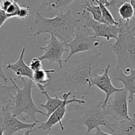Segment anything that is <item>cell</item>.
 Segmentation results:
<instances>
[{
	"mask_svg": "<svg viewBox=\"0 0 135 135\" xmlns=\"http://www.w3.org/2000/svg\"><path fill=\"white\" fill-rule=\"evenodd\" d=\"M92 59L88 57L65 63L51 74V80L44 85L46 90L53 94L67 91L83 98L90 94L93 90L90 84Z\"/></svg>",
	"mask_w": 135,
	"mask_h": 135,
	"instance_id": "obj_1",
	"label": "cell"
},
{
	"mask_svg": "<svg viewBox=\"0 0 135 135\" xmlns=\"http://www.w3.org/2000/svg\"><path fill=\"white\" fill-rule=\"evenodd\" d=\"M80 22V19L73 15L71 9L52 18H44L36 13L34 23L37 25L38 30L34 36L44 33L52 34L59 40L67 44L73 39Z\"/></svg>",
	"mask_w": 135,
	"mask_h": 135,
	"instance_id": "obj_2",
	"label": "cell"
},
{
	"mask_svg": "<svg viewBox=\"0 0 135 135\" xmlns=\"http://www.w3.org/2000/svg\"><path fill=\"white\" fill-rule=\"evenodd\" d=\"M119 34L115 42L110 44L112 51L117 55L118 65L125 73L135 69V31L129 22L119 20Z\"/></svg>",
	"mask_w": 135,
	"mask_h": 135,
	"instance_id": "obj_3",
	"label": "cell"
},
{
	"mask_svg": "<svg viewBox=\"0 0 135 135\" xmlns=\"http://www.w3.org/2000/svg\"><path fill=\"white\" fill-rule=\"evenodd\" d=\"M21 79L23 83V88L18 87L17 83L12 78H9V80L11 81L12 84L16 89V94L15 95V104L13 106H9V109L14 117L20 116L22 119L30 118L34 123H38L36 118V113H41L46 115V113L37 108L33 101L32 96V88L36 86L35 83L30 79L27 80L22 77Z\"/></svg>",
	"mask_w": 135,
	"mask_h": 135,
	"instance_id": "obj_4",
	"label": "cell"
},
{
	"mask_svg": "<svg viewBox=\"0 0 135 135\" xmlns=\"http://www.w3.org/2000/svg\"><path fill=\"white\" fill-rule=\"evenodd\" d=\"M75 38L66 44V46L70 48V54L64 60L63 63L69 61L70 58L75 54L86 51H92L95 52L96 48L104 45V42L101 38H96L89 29L81 30L80 27L75 32Z\"/></svg>",
	"mask_w": 135,
	"mask_h": 135,
	"instance_id": "obj_5",
	"label": "cell"
},
{
	"mask_svg": "<svg viewBox=\"0 0 135 135\" xmlns=\"http://www.w3.org/2000/svg\"><path fill=\"white\" fill-rule=\"evenodd\" d=\"M102 102L103 101H101L98 104L90 105L84 109L80 117V121L82 124L87 128L85 135H88L91 131L100 127V126H104L110 130L112 123L107 119L105 111L102 107Z\"/></svg>",
	"mask_w": 135,
	"mask_h": 135,
	"instance_id": "obj_6",
	"label": "cell"
},
{
	"mask_svg": "<svg viewBox=\"0 0 135 135\" xmlns=\"http://www.w3.org/2000/svg\"><path fill=\"white\" fill-rule=\"evenodd\" d=\"M107 116L121 121L130 119L128 108V92L123 89L115 92L111 101H108L105 109Z\"/></svg>",
	"mask_w": 135,
	"mask_h": 135,
	"instance_id": "obj_7",
	"label": "cell"
},
{
	"mask_svg": "<svg viewBox=\"0 0 135 135\" xmlns=\"http://www.w3.org/2000/svg\"><path fill=\"white\" fill-rule=\"evenodd\" d=\"M65 46V42L59 40L54 34H51V37L47 40L46 46L40 47L41 50L44 51V54L38 57V58L41 61L47 60L50 64L57 63L59 68H61L64 61L63 59V54L68 51Z\"/></svg>",
	"mask_w": 135,
	"mask_h": 135,
	"instance_id": "obj_8",
	"label": "cell"
},
{
	"mask_svg": "<svg viewBox=\"0 0 135 135\" xmlns=\"http://www.w3.org/2000/svg\"><path fill=\"white\" fill-rule=\"evenodd\" d=\"M71 92H65V93L63 94V99L64 100V102L62 104V105L59 108H58L52 114L49 116V118L47 119V121L42 123L40 125L39 127H38L39 129L44 131H51V128L54 125H56L57 123H59L60 125L61 130H65V127L62 123V120L64 118L66 112H68V111H74L73 109H67V105L74 102H77L79 104H84L86 103V102L84 100L76 99L75 96H74L72 99L69 100V97L71 96Z\"/></svg>",
	"mask_w": 135,
	"mask_h": 135,
	"instance_id": "obj_9",
	"label": "cell"
},
{
	"mask_svg": "<svg viewBox=\"0 0 135 135\" xmlns=\"http://www.w3.org/2000/svg\"><path fill=\"white\" fill-rule=\"evenodd\" d=\"M82 15L85 19L83 28L93 30V35L96 38H104L109 41L110 39H117L119 34V27L116 25H109L95 21L91 15L83 10Z\"/></svg>",
	"mask_w": 135,
	"mask_h": 135,
	"instance_id": "obj_10",
	"label": "cell"
},
{
	"mask_svg": "<svg viewBox=\"0 0 135 135\" xmlns=\"http://www.w3.org/2000/svg\"><path fill=\"white\" fill-rule=\"evenodd\" d=\"M110 67L111 65L108 63L106 68L103 70L104 71L103 74L102 75L95 74L94 76H92L90 79V84L92 86H96L105 94V98L104 99V100H103L102 104V107L104 109V111H105V107L108 104V102L109 101L110 96L114 94L115 92L121 91L123 89V88H116L112 84V80L109 75Z\"/></svg>",
	"mask_w": 135,
	"mask_h": 135,
	"instance_id": "obj_11",
	"label": "cell"
},
{
	"mask_svg": "<svg viewBox=\"0 0 135 135\" xmlns=\"http://www.w3.org/2000/svg\"><path fill=\"white\" fill-rule=\"evenodd\" d=\"M1 113L5 127L3 135H14L18 131L23 129H33L36 125V123H27L22 122L14 117L9 109V105L1 106Z\"/></svg>",
	"mask_w": 135,
	"mask_h": 135,
	"instance_id": "obj_12",
	"label": "cell"
},
{
	"mask_svg": "<svg viewBox=\"0 0 135 135\" xmlns=\"http://www.w3.org/2000/svg\"><path fill=\"white\" fill-rule=\"evenodd\" d=\"M110 71V70H109ZM130 74L127 75L120 67H115L110 71L109 76L112 82H121L124 84V90L128 92V100L134 103L135 95V69H130Z\"/></svg>",
	"mask_w": 135,
	"mask_h": 135,
	"instance_id": "obj_13",
	"label": "cell"
},
{
	"mask_svg": "<svg viewBox=\"0 0 135 135\" xmlns=\"http://www.w3.org/2000/svg\"><path fill=\"white\" fill-rule=\"evenodd\" d=\"M75 1L67 0H47L42 1L36 13L46 18H52L64 13L67 6Z\"/></svg>",
	"mask_w": 135,
	"mask_h": 135,
	"instance_id": "obj_14",
	"label": "cell"
},
{
	"mask_svg": "<svg viewBox=\"0 0 135 135\" xmlns=\"http://www.w3.org/2000/svg\"><path fill=\"white\" fill-rule=\"evenodd\" d=\"M25 51L26 48L23 47L21 50V54L17 61L14 63H8L5 68L7 69H11L14 71L15 75L19 79L22 77H27L28 79L33 81V71L30 69L29 66L27 65L24 61Z\"/></svg>",
	"mask_w": 135,
	"mask_h": 135,
	"instance_id": "obj_15",
	"label": "cell"
},
{
	"mask_svg": "<svg viewBox=\"0 0 135 135\" xmlns=\"http://www.w3.org/2000/svg\"><path fill=\"white\" fill-rule=\"evenodd\" d=\"M110 131L114 135H135V113L130 119L119 123H111Z\"/></svg>",
	"mask_w": 135,
	"mask_h": 135,
	"instance_id": "obj_16",
	"label": "cell"
},
{
	"mask_svg": "<svg viewBox=\"0 0 135 135\" xmlns=\"http://www.w3.org/2000/svg\"><path fill=\"white\" fill-rule=\"evenodd\" d=\"M16 90L14 86L5 85L0 83V105L13 106L15 104V95L13 92Z\"/></svg>",
	"mask_w": 135,
	"mask_h": 135,
	"instance_id": "obj_17",
	"label": "cell"
},
{
	"mask_svg": "<svg viewBox=\"0 0 135 135\" xmlns=\"http://www.w3.org/2000/svg\"><path fill=\"white\" fill-rule=\"evenodd\" d=\"M41 94H44L46 96L47 101L45 104H40V105L46 109V112H47V113H46V115L49 117L50 115L52 114L58 108H59L62 105V104L64 102V100L60 99L57 96H55L54 98L51 97L46 90L41 92Z\"/></svg>",
	"mask_w": 135,
	"mask_h": 135,
	"instance_id": "obj_18",
	"label": "cell"
},
{
	"mask_svg": "<svg viewBox=\"0 0 135 135\" xmlns=\"http://www.w3.org/2000/svg\"><path fill=\"white\" fill-rule=\"evenodd\" d=\"M55 69H42L33 72V82L36 86L38 84L46 85L51 80V74L55 73Z\"/></svg>",
	"mask_w": 135,
	"mask_h": 135,
	"instance_id": "obj_19",
	"label": "cell"
},
{
	"mask_svg": "<svg viewBox=\"0 0 135 135\" xmlns=\"http://www.w3.org/2000/svg\"><path fill=\"white\" fill-rule=\"evenodd\" d=\"M118 14L121 21L129 22L134 18V10L129 1H124L119 8H117Z\"/></svg>",
	"mask_w": 135,
	"mask_h": 135,
	"instance_id": "obj_20",
	"label": "cell"
},
{
	"mask_svg": "<svg viewBox=\"0 0 135 135\" xmlns=\"http://www.w3.org/2000/svg\"><path fill=\"white\" fill-rule=\"evenodd\" d=\"M81 7L83 10L92 14V18L98 22H101L102 12L98 5H94L93 1H83Z\"/></svg>",
	"mask_w": 135,
	"mask_h": 135,
	"instance_id": "obj_21",
	"label": "cell"
},
{
	"mask_svg": "<svg viewBox=\"0 0 135 135\" xmlns=\"http://www.w3.org/2000/svg\"><path fill=\"white\" fill-rule=\"evenodd\" d=\"M94 1L97 3L98 5L100 6V9H101L102 19L100 22L109 25H116V26H118L119 22L115 21V19L114 18L113 16L112 15L111 12L109 11V9H108V7H106L103 4V3L102 2V0H95Z\"/></svg>",
	"mask_w": 135,
	"mask_h": 135,
	"instance_id": "obj_22",
	"label": "cell"
},
{
	"mask_svg": "<svg viewBox=\"0 0 135 135\" xmlns=\"http://www.w3.org/2000/svg\"><path fill=\"white\" fill-rule=\"evenodd\" d=\"M20 8H21V7L18 5L17 1L13 0L11 5L9 7V8L7 9V11L5 12L8 15L9 18H14V17L17 18V16L18 15V11H19Z\"/></svg>",
	"mask_w": 135,
	"mask_h": 135,
	"instance_id": "obj_23",
	"label": "cell"
},
{
	"mask_svg": "<svg viewBox=\"0 0 135 135\" xmlns=\"http://www.w3.org/2000/svg\"><path fill=\"white\" fill-rule=\"evenodd\" d=\"M30 6L28 5L25 7H21L17 18L21 21H25L27 19L30 15Z\"/></svg>",
	"mask_w": 135,
	"mask_h": 135,
	"instance_id": "obj_24",
	"label": "cell"
},
{
	"mask_svg": "<svg viewBox=\"0 0 135 135\" xmlns=\"http://www.w3.org/2000/svg\"><path fill=\"white\" fill-rule=\"evenodd\" d=\"M29 67L30 69L34 72V71H39L43 69V65H42V61L39 59L38 57H34L32 59L31 61H30V65H29Z\"/></svg>",
	"mask_w": 135,
	"mask_h": 135,
	"instance_id": "obj_25",
	"label": "cell"
},
{
	"mask_svg": "<svg viewBox=\"0 0 135 135\" xmlns=\"http://www.w3.org/2000/svg\"><path fill=\"white\" fill-rule=\"evenodd\" d=\"M4 56L3 55V53L0 51V78L2 80H3L5 83H7L9 81V78L7 77L5 73L3 71V61Z\"/></svg>",
	"mask_w": 135,
	"mask_h": 135,
	"instance_id": "obj_26",
	"label": "cell"
},
{
	"mask_svg": "<svg viewBox=\"0 0 135 135\" xmlns=\"http://www.w3.org/2000/svg\"><path fill=\"white\" fill-rule=\"evenodd\" d=\"M9 16L7 14L6 12L4 11L3 10L1 9L0 7V28L3 26L4 23L9 19Z\"/></svg>",
	"mask_w": 135,
	"mask_h": 135,
	"instance_id": "obj_27",
	"label": "cell"
},
{
	"mask_svg": "<svg viewBox=\"0 0 135 135\" xmlns=\"http://www.w3.org/2000/svg\"><path fill=\"white\" fill-rule=\"evenodd\" d=\"M13 0H3L0 1V7L4 11H6L9 7L11 5Z\"/></svg>",
	"mask_w": 135,
	"mask_h": 135,
	"instance_id": "obj_28",
	"label": "cell"
},
{
	"mask_svg": "<svg viewBox=\"0 0 135 135\" xmlns=\"http://www.w3.org/2000/svg\"><path fill=\"white\" fill-rule=\"evenodd\" d=\"M4 132H5V127H4L3 121L1 113V109H0V135H3Z\"/></svg>",
	"mask_w": 135,
	"mask_h": 135,
	"instance_id": "obj_29",
	"label": "cell"
},
{
	"mask_svg": "<svg viewBox=\"0 0 135 135\" xmlns=\"http://www.w3.org/2000/svg\"><path fill=\"white\" fill-rule=\"evenodd\" d=\"M96 129V133H95V134H94L93 135H113V134H109V133H105V132L103 131L100 127H97Z\"/></svg>",
	"mask_w": 135,
	"mask_h": 135,
	"instance_id": "obj_30",
	"label": "cell"
},
{
	"mask_svg": "<svg viewBox=\"0 0 135 135\" xmlns=\"http://www.w3.org/2000/svg\"><path fill=\"white\" fill-rule=\"evenodd\" d=\"M130 1L132 7L133 8V10H134V18H133V21H135V0H131Z\"/></svg>",
	"mask_w": 135,
	"mask_h": 135,
	"instance_id": "obj_31",
	"label": "cell"
},
{
	"mask_svg": "<svg viewBox=\"0 0 135 135\" xmlns=\"http://www.w3.org/2000/svg\"><path fill=\"white\" fill-rule=\"evenodd\" d=\"M32 131L33 129H28V130H26V131H25V133L22 135H30V133L32 132Z\"/></svg>",
	"mask_w": 135,
	"mask_h": 135,
	"instance_id": "obj_32",
	"label": "cell"
},
{
	"mask_svg": "<svg viewBox=\"0 0 135 135\" xmlns=\"http://www.w3.org/2000/svg\"><path fill=\"white\" fill-rule=\"evenodd\" d=\"M47 135H51V134H48Z\"/></svg>",
	"mask_w": 135,
	"mask_h": 135,
	"instance_id": "obj_33",
	"label": "cell"
},
{
	"mask_svg": "<svg viewBox=\"0 0 135 135\" xmlns=\"http://www.w3.org/2000/svg\"><path fill=\"white\" fill-rule=\"evenodd\" d=\"M0 109H1V107H0Z\"/></svg>",
	"mask_w": 135,
	"mask_h": 135,
	"instance_id": "obj_34",
	"label": "cell"
}]
</instances>
